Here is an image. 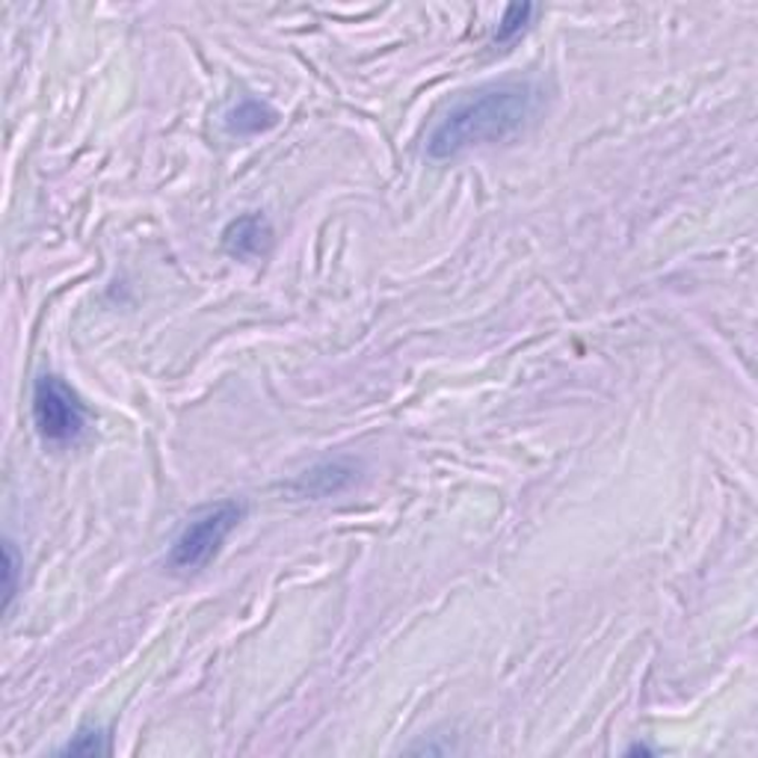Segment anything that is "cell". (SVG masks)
Wrapping results in <instances>:
<instances>
[{"label": "cell", "mask_w": 758, "mask_h": 758, "mask_svg": "<svg viewBox=\"0 0 758 758\" xmlns=\"http://www.w3.org/2000/svg\"><path fill=\"white\" fill-rule=\"evenodd\" d=\"M539 104H542V89L528 80L480 89L450 107L448 116L432 128L427 137V154L448 160L477 146L507 140L537 116Z\"/></svg>", "instance_id": "obj_1"}, {"label": "cell", "mask_w": 758, "mask_h": 758, "mask_svg": "<svg viewBox=\"0 0 758 758\" xmlns=\"http://www.w3.org/2000/svg\"><path fill=\"white\" fill-rule=\"evenodd\" d=\"M279 122V113L261 98H243L226 113V131L235 137H252V133L270 131Z\"/></svg>", "instance_id": "obj_5"}, {"label": "cell", "mask_w": 758, "mask_h": 758, "mask_svg": "<svg viewBox=\"0 0 758 758\" xmlns=\"http://www.w3.org/2000/svg\"><path fill=\"white\" fill-rule=\"evenodd\" d=\"M107 738H110V735H107L104 729L87 726V729H80V732L62 747V752H66V756H101V752H110V741H107Z\"/></svg>", "instance_id": "obj_8"}, {"label": "cell", "mask_w": 758, "mask_h": 758, "mask_svg": "<svg viewBox=\"0 0 758 758\" xmlns=\"http://www.w3.org/2000/svg\"><path fill=\"white\" fill-rule=\"evenodd\" d=\"M356 468L347 466V462H320L311 471L297 480V489L302 495H329V492H341L345 486L353 483Z\"/></svg>", "instance_id": "obj_6"}, {"label": "cell", "mask_w": 758, "mask_h": 758, "mask_svg": "<svg viewBox=\"0 0 758 758\" xmlns=\"http://www.w3.org/2000/svg\"><path fill=\"white\" fill-rule=\"evenodd\" d=\"M273 247V226L261 213H243L238 220H231L222 231V249L231 258L249 261V258H261Z\"/></svg>", "instance_id": "obj_4"}, {"label": "cell", "mask_w": 758, "mask_h": 758, "mask_svg": "<svg viewBox=\"0 0 758 758\" xmlns=\"http://www.w3.org/2000/svg\"><path fill=\"white\" fill-rule=\"evenodd\" d=\"M33 423L44 441L74 445L87 432L89 412L69 382L44 373L33 386Z\"/></svg>", "instance_id": "obj_3"}, {"label": "cell", "mask_w": 758, "mask_h": 758, "mask_svg": "<svg viewBox=\"0 0 758 758\" xmlns=\"http://www.w3.org/2000/svg\"><path fill=\"white\" fill-rule=\"evenodd\" d=\"M3 555H7V563H3V578H7V587H3V605H7V610H9L18 592V572H21V560H18L16 542H12V539H7Z\"/></svg>", "instance_id": "obj_9"}, {"label": "cell", "mask_w": 758, "mask_h": 758, "mask_svg": "<svg viewBox=\"0 0 758 758\" xmlns=\"http://www.w3.org/2000/svg\"><path fill=\"white\" fill-rule=\"evenodd\" d=\"M243 516H247V507L240 501H220L208 510L196 512L169 548V566L178 572H199L220 555L222 542L231 537V530L238 528Z\"/></svg>", "instance_id": "obj_2"}, {"label": "cell", "mask_w": 758, "mask_h": 758, "mask_svg": "<svg viewBox=\"0 0 758 758\" xmlns=\"http://www.w3.org/2000/svg\"><path fill=\"white\" fill-rule=\"evenodd\" d=\"M533 12H537L533 3H512V7H507L503 18L498 21V27H495V36H492L495 42L507 44V42H512V39H519V36L528 30Z\"/></svg>", "instance_id": "obj_7"}]
</instances>
